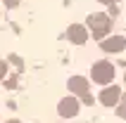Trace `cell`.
Instances as JSON below:
<instances>
[{"label":"cell","mask_w":126,"mask_h":123,"mask_svg":"<svg viewBox=\"0 0 126 123\" xmlns=\"http://www.w3.org/2000/svg\"><path fill=\"white\" fill-rule=\"evenodd\" d=\"M117 114L121 118H126V92H121V99H119V107H117Z\"/></svg>","instance_id":"obj_8"},{"label":"cell","mask_w":126,"mask_h":123,"mask_svg":"<svg viewBox=\"0 0 126 123\" xmlns=\"http://www.w3.org/2000/svg\"><path fill=\"white\" fill-rule=\"evenodd\" d=\"M88 26L93 28V33L98 36V38H102V36H105L107 31H110L112 21H110V17H107V14L95 12V14H91V17H88Z\"/></svg>","instance_id":"obj_2"},{"label":"cell","mask_w":126,"mask_h":123,"mask_svg":"<svg viewBox=\"0 0 126 123\" xmlns=\"http://www.w3.org/2000/svg\"><path fill=\"white\" fill-rule=\"evenodd\" d=\"M100 2H105V5H112L114 0H100Z\"/></svg>","instance_id":"obj_11"},{"label":"cell","mask_w":126,"mask_h":123,"mask_svg":"<svg viewBox=\"0 0 126 123\" xmlns=\"http://www.w3.org/2000/svg\"><path fill=\"white\" fill-rule=\"evenodd\" d=\"M5 5L7 7H17V5H19V0H5Z\"/></svg>","instance_id":"obj_10"},{"label":"cell","mask_w":126,"mask_h":123,"mask_svg":"<svg viewBox=\"0 0 126 123\" xmlns=\"http://www.w3.org/2000/svg\"><path fill=\"white\" fill-rule=\"evenodd\" d=\"M57 111H60L62 118H71V116L79 114V102L74 97H64V99H60V104H57Z\"/></svg>","instance_id":"obj_4"},{"label":"cell","mask_w":126,"mask_h":123,"mask_svg":"<svg viewBox=\"0 0 126 123\" xmlns=\"http://www.w3.org/2000/svg\"><path fill=\"white\" fill-rule=\"evenodd\" d=\"M7 123H21V121H17V118H12V121H7Z\"/></svg>","instance_id":"obj_12"},{"label":"cell","mask_w":126,"mask_h":123,"mask_svg":"<svg viewBox=\"0 0 126 123\" xmlns=\"http://www.w3.org/2000/svg\"><path fill=\"white\" fill-rule=\"evenodd\" d=\"M5 74H7V64H5V62H0V81L5 78Z\"/></svg>","instance_id":"obj_9"},{"label":"cell","mask_w":126,"mask_h":123,"mask_svg":"<svg viewBox=\"0 0 126 123\" xmlns=\"http://www.w3.org/2000/svg\"><path fill=\"white\" fill-rule=\"evenodd\" d=\"M67 36H69V40L76 43V45L88 40V31H86V26H81V24H71V26L67 28Z\"/></svg>","instance_id":"obj_7"},{"label":"cell","mask_w":126,"mask_h":123,"mask_svg":"<svg viewBox=\"0 0 126 123\" xmlns=\"http://www.w3.org/2000/svg\"><path fill=\"white\" fill-rule=\"evenodd\" d=\"M91 74H93V81L100 83V85H105V83H112L114 78V66L110 64V62H95L91 69Z\"/></svg>","instance_id":"obj_1"},{"label":"cell","mask_w":126,"mask_h":123,"mask_svg":"<svg viewBox=\"0 0 126 123\" xmlns=\"http://www.w3.org/2000/svg\"><path fill=\"white\" fill-rule=\"evenodd\" d=\"M119 99H121V88H117V85H110L100 92V102L105 107H114V104H119Z\"/></svg>","instance_id":"obj_5"},{"label":"cell","mask_w":126,"mask_h":123,"mask_svg":"<svg viewBox=\"0 0 126 123\" xmlns=\"http://www.w3.org/2000/svg\"><path fill=\"white\" fill-rule=\"evenodd\" d=\"M100 48L105 52H119V50L126 48V38L124 36H112V38H102L100 40Z\"/></svg>","instance_id":"obj_6"},{"label":"cell","mask_w":126,"mask_h":123,"mask_svg":"<svg viewBox=\"0 0 126 123\" xmlns=\"http://www.w3.org/2000/svg\"><path fill=\"white\" fill-rule=\"evenodd\" d=\"M69 90H71V92H76L86 104L93 102V97L88 95V81H86L83 76H71V78H69Z\"/></svg>","instance_id":"obj_3"}]
</instances>
